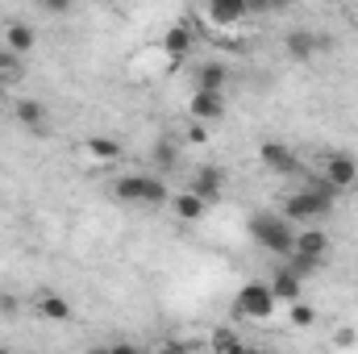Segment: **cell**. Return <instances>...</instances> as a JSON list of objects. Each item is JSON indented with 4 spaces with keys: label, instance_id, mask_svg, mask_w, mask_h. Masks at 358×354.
Instances as JSON below:
<instances>
[{
    "label": "cell",
    "instance_id": "obj_22",
    "mask_svg": "<svg viewBox=\"0 0 358 354\" xmlns=\"http://www.w3.org/2000/svg\"><path fill=\"white\" fill-rule=\"evenodd\" d=\"M287 321L304 330V325H313V321H317V309H313V304H304V300H292V313H287Z\"/></svg>",
    "mask_w": 358,
    "mask_h": 354
},
{
    "label": "cell",
    "instance_id": "obj_10",
    "mask_svg": "<svg viewBox=\"0 0 358 354\" xmlns=\"http://www.w3.org/2000/svg\"><path fill=\"white\" fill-rule=\"evenodd\" d=\"M187 187H192L204 204H217L221 192H225V171H221V167H196L192 179H187Z\"/></svg>",
    "mask_w": 358,
    "mask_h": 354
},
{
    "label": "cell",
    "instance_id": "obj_6",
    "mask_svg": "<svg viewBox=\"0 0 358 354\" xmlns=\"http://www.w3.org/2000/svg\"><path fill=\"white\" fill-rule=\"evenodd\" d=\"M187 117H192V121H204V125L225 121V92L196 88L192 92V100H187Z\"/></svg>",
    "mask_w": 358,
    "mask_h": 354
},
{
    "label": "cell",
    "instance_id": "obj_5",
    "mask_svg": "<svg viewBox=\"0 0 358 354\" xmlns=\"http://www.w3.org/2000/svg\"><path fill=\"white\" fill-rule=\"evenodd\" d=\"M259 163L267 167L271 176H279V179H300L304 176L300 155H296L292 146H283V142H263V146H259Z\"/></svg>",
    "mask_w": 358,
    "mask_h": 354
},
{
    "label": "cell",
    "instance_id": "obj_4",
    "mask_svg": "<svg viewBox=\"0 0 358 354\" xmlns=\"http://www.w3.org/2000/svg\"><path fill=\"white\" fill-rule=\"evenodd\" d=\"M275 309H279V300H275L271 283H263V279H250V283L238 292L234 317H255V321H267V317H275Z\"/></svg>",
    "mask_w": 358,
    "mask_h": 354
},
{
    "label": "cell",
    "instance_id": "obj_7",
    "mask_svg": "<svg viewBox=\"0 0 358 354\" xmlns=\"http://www.w3.org/2000/svg\"><path fill=\"white\" fill-rule=\"evenodd\" d=\"M321 176L329 179L334 187H355V179H358V159L350 155V150H329L325 155V167H321Z\"/></svg>",
    "mask_w": 358,
    "mask_h": 354
},
{
    "label": "cell",
    "instance_id": "obj_24",
    "mask_svg": "<svg viewBox=\"0 0 358 354\" xmlns=\"http://www.w3.org/2000/svg\"><path fill=\"white\" fill-rule=\"evenodd\" d=\"M250 4V17L255 13H283V8H292V0H246Z\"/></svg>",
    "mask_w": 358,
    "mask_h": 354
},
{
    "label": "cell",
    "instance_id": "obj_1",
    "mask_svg": "<svg viewBox=\"0 0 358 354\" xmlns=\"http://www.w3.org/2000/svg\"><path fill=\"white\" fill-rule=\"evenodd\" d=\"M250 238H255V246H263L267 255H279V259L292 255V246H296V229L283 213H255L250 217Z\"/></svg>",
    "mask_w": 358,
    "mask_h": 354
},
{
    "label": "cell",
    "instance_id": "obj_8",
    "mask_svg": "<svg viewBox=\"0 0 358 354\" xmlns=\"http://www.w3.org/2000/svg\"><path fill=\"white\" fill-rule=\"evenodd\" d=\"M329 42L321 38V34H313V29H292L287 38H283V50H287V59H296V63H308L313 55H321Z\"/></svg>",
    "mask_w": 358,
    "mask_h": 354
},
{
    "label": "cell",
    "instance_id": "obj_30",
    "mask_svg": "<svg viewBox=\"0 0 358 354\" xmlns=\"http://www.w3.org/2000/svg\"><path fill=\"white\" fill-rule=\"evenodd\" d=\"M355 187H358V179H355Z\"/></svg>",
    "mask_w": 358,
    "mask_h": 354
},
{
    "label": "cell",
    "instance_id": "obj_3",
    "mask_svg": "<svg viewBox=\"0 0 358 354\" xmlns=\"http://www.w3.org/2000/svg\"><path fill=\"white\" fill-rule=\"evenodd\" d=\"M113 196L117 200H125V204H167V183L163 176H146V171H138V176H121L113 183Z\"/></svg>",
    "mask_w": 358,
    "mask_h": 354
},
{
    "label": "cell",
    "instance_id": "obj_18",
    "mask_svg": "<svg viewBox=\"0 0 358 354\" xmlns=\"http://www.w3.org/2000/svg\"><path fill=\"white\" fill-rule=\"evenodd\" d=\"M4 46H8L13 55H29V50L38 46V34H34L25 21H8V29H4Z\"/></svg>",
    "mask_w": 358,
    "mask_h": 354
},
{
    "label": "cell",
    "instance_id": "obj_17",
    "mask_svg": "<svg viewBox=\"0 0 358 354\" xmlns=\"http://www.w3.org/2000/svg\"><path fill=\"white\" fill-rule=\"evenodd\" d=\"M225 84H229V67H225V63H217V59H204V63L196 67V88L225 92Z\"/></svg>",
    "mask_w": 358,
    "mask_h": 354
},
{
    "label": "cell",
    "instance_id": "obj_23",
    "mask_svg": "<svg viewBox=\"0 0 358 354\" xmlns=\"http://www.w3.org/2000/svg\"><path fill=\"white\" fill-rule=\"evenodd\" d=\"M208 346H213V351H242L246 342H242L238 334H229V330H221V334H213V338H208Z\"/></svg>",
    "mask_w": 358,
    "mask_h": 354
},
{
    "label": "cell",
    "instance_id": "obj_21",
    "mask_svg": "<svg viewBox=\"0 0 358 354\" xmlns=\"http://www.w3.org/2000/svg\"><path fill=\"white\" fill-rule=\"evenodd\" d=\"M279 263L287 267V271H296L300 279H308V275H317V271H321V263H325V259H313V255H296V250H292V255H283Z\"/></svg>",
    "mask_w": 358,
    "mask_h": 354
},
{
    "label": "cell",
    "instance_id": "obj_16",
    "mask_svg": "<svg viewBox=\"0 0 358 354\" xmlns=\"http://www.w3.org/2000/svg\"><path fill=\"white\" fill-rule=\"evenodd\" d=\"M38 313H42V321H55V325H63V321H71V300H63L59 292H38Z\"/></svg>",
    "mask_w": 358,
    "mask_h": 354
},
{
    "label": "cell",
    "instance_id": "obj_25",
    "mask_svg": "<svg viewBox=\"0 0 358 354\" xmlns=\"http://www.w3.org/2000/svg\"><path fill=\"white\" fill-rule=\"evenodd\" d=\"M42 13H50V17H63V13H71V4L76 0H34Z\"/></svg>",
    "mask_w": 358,
    "mask_h": 354
},
{
    "label": "cell",
    "instance_id": "obj_15",
    "mask_svg": "<svg viewBox=\"0 0 358 354\" xmlns=\"http://www.w3.org/2000/svg\"><path fill=\"white\" fill-rule=\"evenodd\" d=\"M296 255H313V259H325L329 255V234L325 229H317V225H308V229H296V246H292Z\"/></svg>",
    "mask_w": 358,
    "mask_h": 354
},
{
    "label": "cell",
    "instance_id": "obj_2",
    "mask_svg": "<svg viewBox=\"0 0 358 354\" xmlns=\"http://www.w3.org/2000/svg\"><path fill=\"white\" fill-rule=\"evenodd\" d=\"M334 208H338V196L317 192L313 183H304V187H296V192L283 196V208H279V213H283L287 221H308V225H313V221H325Z\"/></svg>",
    "mask_w": 358,
    "mask_h": 354
},
{
    "label": "cell",
    "instance_id": "obj_14",
    "mask_svg": "<svg viewBox=\"0 0 358 354\" xmlns=\"http://www.w3.org/2000/svg\"><path fill=\"white\" fill-rule=\"evenodd\" d=\"M271 292H275V300L292 304V300H300V292H304V279H300L296 271H287V267L279 263V267H275V275H271Z\"/></svg>",
    "mask_w": 358,
    "mask_h": 354
},
{
    "label": "cell",
    "instance_id": "obj_9",
    "mask_svg": "<svg viewBox=\"0 0 358 354\" xmlns=\"http://www.w3.org/2000/svg\"><path fill=\"white\" fill-rule=\"evenodd\" d=\"M13 121L21 125V129H29V134H46L50 129V108L42 104V100H17L13 104Z\"/></svg>",
    "mask_w": 358,
    "mask_h": 354
},
{
    "label": "cell",
    "instance_id": "obj_12",
    "mask_svg": "<svg viewBox=\"0 0 358 354\" xmlns=\"http://www.w3.org/2000/svg\"><path fill=\"white\" fill-rule=\"evenodd\" d=\"M167 204H171L176 221H187V225H192V221H200V217L208 213V204H204L192 187H179V192H171V196H167Z\"/></svg>",
    "mask_w": 358,
    "mask_h": 354
},
{
    "label": "cell",
    "instance_id": "obj_27",
    "mask_svg": "<svg viewBox=\"0 0 358 354\" xmlns=\"http://www.w3.org/2000/svg\"><path fill=\"white\" fill-rule=\"evenodd\" d=\"M8 63H13V50H0V76L8 71Z\"/></svg>",
    "mask_w": 358,
    "mask_h": 354
},
{
    "label": "cell",
    "instance_id": "obj_26",
    "mask_svg": "<svg viewBox=\"0 0 358 354\" xmlns=\"http://www.w3.org/2000/svg\"><path fill=\"white\" fill-rule=\"evenodd\" d=\"M0 313H4V317H17V313H21V300L8 296V292H0Z\"/></svg>",
    "mask_w": 358,
    "mask_h": 354
},
{
    "label": "cell",
    "instance_id": "obj_19",
    "mask_svg": "<svg viewBox=\"0 0 358 354\" xmlns=\"http://www.w3.org/2000/svg\"><path fill=\"white\" fill-rule=\"evenodd\" d=\"M84 155H88L92 163H117V159L125 155V146H121L117 138H88V142H84Z\"/></svg>",
    "mask_w": 358,
    "mask_h": 354
},
{
    "label": "cell",
    "instance_id": "obj_20",
    "mask_svg": "<svg viewBox=\"0 0 358 354\" xmlns=\"http://www.w3.org/2000/svg\"><path fill=\"white\" fill-rule=\"evenodd\" d=\"M150 159H155V167H159V171H176V167H179V142H176V138H163V142L155 146V155H150Z\"/></svg>",
    "mask_w": 358,
    "mask_h": 354
},
{
    "label": "cell",
    "instance_id": "obj_29",
    "mask_svg": "<svg viewBox=\"0 0 358 354\" xmlns=\"http://www.w3.org/2000/svg\"><path fill=\"white\" fill-rule=\"evenodd\" d=\"M338 4H346V0H338Z\"/></svg>",
    "mask_w": 358,
    "mask_h": 354
},
{
    "label": "cell",
    "instance_id": "obj_11",
    "mask_svg": "<svg viewBox=\"0 0 358 354\" xmlns=\"http://www.w3.org/2000/svg\"><path fill=\"white\" fill-rule=\"evenodd\" d=\"M192 50H196V34H192V25H187V21H176V25L163 34V55H167L171 63H183Z\"/></svg>",
    "mask_w": 358,
    "mask_h": 354
},
{
    "label": "cell",
    "instance_id": "obj_28",
    "mask_svg": "<svg viewBox=\"0 0 358 354\" xmlns=\"http://www.w3.org/2000/svg\"><path fill=\"white\" fill-rule=\"evenodd\" d=\"M4 96H8V84H4V76H0V100H4Z\"/></svg>",
    "mask_w": 358,
    "mask_h": 354
},
{
    "label": "cell",
    "instance_id": "obj_13",
    "mask_svg": "<svg viewBox=\"0 0 358 354\" xmlns=\"http://www.w3.org/2000/svg\"><path fill=\"white\" fill-rule=\"evenodd\" d=\"M204 13L217 21V25H242L250 17V4L246 0H204Z\"/></svg>",
    "mask_w": 358,
    "mask_h": 354
}]
</instances>
